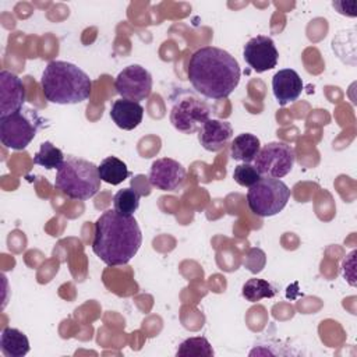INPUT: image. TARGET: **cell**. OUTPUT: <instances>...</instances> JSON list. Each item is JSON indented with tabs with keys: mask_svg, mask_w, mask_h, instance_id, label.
<instances>
[{
	"mask_svg": "<svg viewBox=\"0 0 357 357\" xmlns=\"http://www.w3.org/2000/svg\"><path fill=\"white\" fill-rule=\"evenodd\" d=\"M187 75L199 95L208 99H223L237 88L241 70L229 52L204 46L191 54Z\"/></svg>",
	"mask_w": 357,
	"mask_h": 357,
	"instance_id": "1",
	"label": "cell"
},
{
	"mask_svg": "<svg viewBox=\"0 0 357 357\" xmlns=\"http://www.w3.org/2000/svg\"><path fill=\"white\" fill-rule=\"evenodd\" d=\"M141 243L142 233L134 216L107 209L98 218L92 251L106 265H126L138 252Z\"/></svg>",
	"mask_w": 357,
	"mask_h": 357,
	"instance_id": "2",
	"label": "cell"
},
{
	"mask_svg": "<svg viewBox=\"0 0 357 357\" xmlns=\"http://www.w3.org/2000/svg\"><path fill=\"white\" fill-rule=\"evenodd\" d=\"M40 86L46 100L57 105H75L91 96L92 81L75 64L53 60L42 73Z\"/></svg>",
	"mask_w": 357,
	"mask_h": 357,
	"instance_id": "3",
	"label": "cell"
},
{
	"mask_svg": "<svg viewBox=\"0 0 357 357\" xmlns=\"http://www.w3.org/2000/svg\"><path fill=\"white\" fill-rule=\"evenodd\" d=\"M98 166L89 160L67 156L54 178V188L71 199L86 201L100 190Z\"/></svg>",
	"mask_w": 357,
	"mask_h": 357,
	"instance_id": "4",
	"label": "cell"
},
{
	"mask_svg": "<svg viewBox=\"0 0 357 357\" xmlns=\"http://www.w3.org/2000/svg\"><path fill=\"white\" fill-rule=\"evenodd\" d=\"M290 199V188L279 178L261 177L248 188L247 204L250 211L261 218L279 213Z\"/></svg>",
	"mask_w": 357,
	"mask_h": 357,
	"instance_id": "5",
	"label": "cell"
},
{
	"mask_svg": "<svg viewBox=\"0 0 357 357\" xmlns=\"http://www.w3.org/2000/svg\"><path fill=\"white\" fill-rule=\"evenodd\" d=\"M36 112L31 110L29 114L22 110L0 119V141L6 148L21 151L25 149L35 138L40 119L36 117Z\"/></svg>",
	"mask_w": 357,
	"mask_h": 357,
	"instance_id": "6",
	"label": "cell"
},
{
	"mask_svg": "<svg viewBox=\"0 0 357 357\" xmlns=\"http://www.w3.org/2000/svg\"><path fill=\"white\" fill-rule=\"evenodd\" d=\"M296 153L286 142L275 141L264 145L254 159V166L262 177L280 178L286 176L294 165Z\"/></svg>",
	"mask_w": 357,
	"mask_h": 357,
	"instance_id": "7",
	"label": "cell"
},
{
	"mask_svg": "<svg viewBox=\"0 0 357 357\" xmlns=\"http://www.w3.org/2000/svg\"><path fill=\"white\" fill-rule=\"evenodd\" d=\"M211 109L206 103L192 95L180 96L170 109L172 126L184 134H194L199 131L205 121L211 117Z\"/></svg>",
	"mask_w": 357,
	"mask_h": 357,
	"instance_id": "8",
	"label": "cell"
},
{
	"mask_svg": "<svg viewBox=\"0 0 357 357\" xmlns=\"http://www.w3.org/2000/svg\"><path fill=\"white\" fill-rule=\"evenodd\" d=\"M114 88L123 99L139 103L152 92V75L145 67L139 64H131L117 74L114 79Z\"/></svg>",
	"mask_w": 357,
	"mask_h": 357,
	"instance_id": "9",
	"label": "cell"
},
{
	"mask_svg": "<svg viewBox=\"0 0 357 357\" xmlns=\"http://www.w3.org/2000/svg\"><path fill=\"white\" fill-rule=\"evenodd\" d=\"M243 57L255 73H265L276 67L279 60V52L272 38L258 35L251 38L244 45Z\"/></svg>",
	"mask_w": 357,
	"mask_h": 357,
	"instance_id": "10",
	"label": "cell"
},
{
	"mask_svg": "<svg viewBox=\"0 0 357 357\" xmlns=\"http://www.w3.org/2000/svg\"><path fill=\"white\" fill-rule=\"evenodd\" d=\"M148 180L158 190L176 191L185 180V169L172 158H160L151 165Z\"/></svg>",
	"mask_w": 357,
	"mask_h": 357,
	"instance_id": "11",
	"label": "cell"
},
{
	"mask_svg": "<svg viewBox=\"0 0 357 357\" xmlns=\"http://www.w3.org/2000/svg\"><path fill=\"white\" fill-rule=\"evenodd\" d=\"M26 92L21 78L14 73L0 71V119L17 113L22 109Z\"/></svg>",
	"mask_w": 357,
	"mask_h": 357,
	"instance_id": "12",
	"label": "cell"
},
{
	"mask_svg": "<svg viewBox=\"0 0 357 357\" xmlns=\"http://www.w3.org/2000/svg\"><path fill=\"white\" fill-rule=\"evenodd\" d=\"M272 91L279 106H286L300 98L303 92V81L297 71L282 68L272 78Z\"/></svg>",
	"mask_w": 357,
	"mask_h": 357,
	"instance_id": "13",
	"label": "cell"
},
{
	"mask_svg": "<svg viewBox=\"0 0 357 357\" xmlns=\"http://www.w3.org/2000/svg\"><path fill=\"white\" fill-rule=\"evenodd\" d=\"M233 137V127L229 121L209 119L198 131V141L209 152L222 151Z\"/></svg>",
	"mask_w": 357,
	"mask_h": 357,
	"instance_id": "14",
	"label": "cell"
},
{
	"mask_svg": "<svg viewBox=\"0 0 357 357\" xmlns=\"http://www.w3.org/2000/svg\"><path fill=\"white\" fill-rule=\"evenodd\" d=\"M110 117L119 128L131 131L142 121L144 107L138 102L120 98L112 103Z\"/></svg>",
	"mask_w": 357,
	"mask_h": 357,
	"instance_id": "15",
	"label": "cell"
},
{
	"mask_svg": "<svg viewBox=\"0 0 357 357\" xmlns=\"http://www.w3.org/2000/svg\"><path fill=\"white\" fill-rule=\"evenodd\" d=\"M261 149L259 138L250 132H243L234 137V139L230 144V155L234 160L243 162V163H251L254 162L255 156L258 155Z\"/></svg>",
	"mask_w": 357,
	"mask_h": 357,
	"instance_id": "16",
	"label": "cell"
},
{
	"mask_svg": "<svg viewBox=\"0 0 357 357\" xmlns=\"http://www.w3.org/2000/svg\"><path fill=\"white\" fill-rule=\"evenodd\" d=\"M0 350L6 357H22L29 351V340L20 329L7 326L0 335Z\"/></svg>",
	"mask_w": 357,
	"mask_h": 357,
	"instance_id": "17",
	"label": "cell"
},
{
	"mask_svg": "<svg viewBox=\"0 0 357 357\" xmlns=\"http://www.w3.org/2000/svg\"><path fill=\"white\" fill-rule=\"evenodd\" d=\"M98 172H99L100 180L112 185H117L123 183L130 176L127 165L116 156L105 158L98 166Z\"/></svg>",
	"mask_w": 357,
	"mask_h": 357,
	"instance_id": "18",
	"label": "cell"
},
{
	"mask_svg": "<svg viewBox=\"0 0 357 357\" xmlns=\"http://www.w3.org/2000/svg\"><path fill=\"white\" fill-rule=\"evenodd\" d=\"M64 155L61 149L53 145L50 141H45L40 144L39 151L33 156V163L42 166L45 169H60L64 163Z\"/></svg>",
	"mask_w": 357,
	"mask_h": 357,
	"instance_id": "19",
	"label": "cell"
},
{
	"mask_svg": "<svg viewBox=\"0 0 357 357\" xmlns=\"http://www.w3.org/2000/svg\"><path fill=\"white\" fill-rule=\"evenodd\" d=\"M176 356L178 357H212L213 349L206 337H188L180 343Z\"/></svg>",
	"mask_w": 357,
	"mask_h": 357,
	"instance_id": "20",
	"label": "cell"
},
{
	"mask_svg": "<svg viewBox=\"0 0 357 357\" xmlns=\"http://www.w3.org/2000/svg\"><path fill=\"white\" fill-rule=\"evenodd\" d=\"M276 294L275 287L264 279L251 278L243 286V297L250 303H257L262 298H271Z\"/></svg>",
	"mask_w": 357,
	"mask_h": 357,
	"instance_id": "21",
	"label": "cell"
},
{
	"mask_svg": "<svg viewBox=\"0 0 357 357\" xmlns=\"http://www.w3.org/2000/svg\"><path fill=\"white\" fill-rule=\"evenodd\" d=\"M139 199H141L139 192L130 187L119 190L113 197L114 211L126 216H132L139 206Z\"/></svg>",
	"mask_w": 357,
	"mask_h": 357,
	"instance_id": "22",
	"label": "cell"
},
{
	"mask_svg": "<svg viewBox=\"0 0 357 357\" xmlns=\"http://www.w3.org/2000/svg\"><path fill=\"white\" fill-rule=\"evenodd\" d=\"M262 176L259 174V172L257 170L255 166L250 165V163H241V165H237L234 167V172H233V178L234 181L241 185V187H251L254 185Z\"/></svg>",
	"mask_w": 357,
	"mask_h": 357,
	"instance_id": "23",
	"label": "cell"
}]
</instances>
